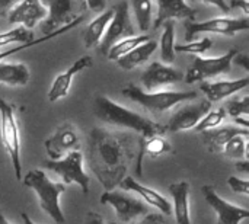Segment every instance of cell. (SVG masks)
Returning a JSON list of instances; mask_svg holds the SVG:
<instances>
[{
	"label": "cell",
	"mask_w": 249,
	"mask_h": 224,
	"mask_svg": "<svg viewBox=\"0 0 249 224\" xmlns=\"http://www.w3.org/2000/svg\"><path fill=\"white\" fill-rule=\"evenodd\" d=\"M228 184L233 192L242 194V195H249V181L248 179H241L238 176H231L228 179Z\"/></svg>",
	"instance_id": "obj_36"
},
{
	"label": "cell",
	"mask_w": 249,
	"mask_h": 224,
	"mask_svg": "<svg viewBox=\"0 0 249 224\" xmlns=\"http://www.w3.org/2000/svg\"><path fill=\"white\" fill-rule=\"evenodd\" d=\"M47 9V17L42 23V32L51 34L53 31L70 23L79 15L77 10L85 4L79 0H41Z\"/></svg>",
	"instance_id": "obj_11"
},
{
	"label": "cell",
	"mask_w": 249,
	"mask_h": 224,
	"mask_svg": "<svg viewBox=\"0 0 249 224\" xmlns=\"http://www.w3.org/2000/svg\"><path fill=\"white\" fill-rule=\"evenodd\" d=\"M249 28V20L247 17H214L203 22L187 20L185 22V39L187 42L194 41L200 34H217L233 36Z\"/></svg>",
	"instance_id": "obj_7"
},
{
	"label": "cell",
	"mask_w": 249,
	"mask_h": 224,
	"mask_svg": "<svg viewBox=\"0 0 249 224\" xmlns=\"http://www.w3.org/2000/svg\"><path fill=\"white\" fill-rule=\"evenodd\" d=\"M226 111V115H231L233 120L236 118H248L249 115V96L231 99L223 106Z\"/></svg>",
	"instance_id": "obj_34"
},
{
	"label": "cell",
	"mask_w": 249,
	"mask_h": 224,
	"mask_svg": "<svg viewBox=\"0 0 249 224\" xmlns=\"http://www.w3.org/2000/svg\"><path fill=\"white\" fill-rule=\"evenodd\" d=\"M196 10L185 0H158V16L155 28L162 26L168 20L188 19L194 20Z\"/></svg>",
	"instance_id": "obj_19"
},
{
	"label": "cell",
	"mask_w": 249,
	"mask_h": 224,
	"mask_svg": "<svg viewBox=\"0 0 249 224\" xmlns=\"http://www.w3.org/2000/svg\"><path fill=\"white\" fill-rule=\"evenodd\" d=\"M112 15H114L112 7L111 9H105L102 13H99L88 25V28L85 31V35H83V41H85V47L86 48H93V47H96L101 42V39H102V36H104V34L107 31V26H108V23L112 19Z\"/></svg>",
	"instance_id": "obj_25"
},
{
	"label": "cell",
	"mask_w": 249,
	"mask_h": 224,
	"mask_svg": "<svg viewBox=\"0 0 249 224\" xmlns=\"http://www.w3.org/2000/svg\"><path fill=\"white\" fill-rule=\"evenodd\" d=\"M182 80H184V73L159 61L152 63L142 74V83L144 86V90L147 92H155L162 86L174 85Z\"/></svg>",
	"instance_id": "obj_16"
},
{
	"label": "cell",
	"mask_w": 249,
	"mask_h": 224,
	"mask_svg": "<svg viewBox=\"0 0 249 224\" xmlns=\"http://www.w3.org/2000/svg\"><path fill=\"white\" fill-rule=\"evenodd\" d=\"M236 169H238V171H241L242 173H249L248 159H244V160H238V162H236Z\"/></svg>",
	"instance_id": "obj_44"
},
{
	"label": "cell",
	"mask_w": 249,
	"mask_h": 224,
	"mask_svg": "<svg viewBox=\"0 0 249 224\" xmlns=\"http://www.w3.org/2000/svg\"><path fill=\"white\" fill-rule=\"evenodd\" d=\"M238 50H231L226 54L220 57H196L193 64L190 66L187 74H184V80L187 83H196V82H204L206 79L216 77L220 74H226L232 69V60L238 54Z\"/></svg>",
	"instance_id": "obj_10"
},
{
	"label": "cell",
	"mask_w": 249,
	"mask_h": 224,
	"mask_svg": "<svg viewBox=\"0 0 249 224\" xmlns=\"http://www.w3.org/2000/svg\"><path fill=\"white\" fill-rule=\"evenodd\" d=\"M111 224H115V223H111Z\"/></svg>",
	"instance_id": "obj_47"
},
{
	"label": "cell",
	"mask_w": 249,
	"mask_h": 224,
	"mask_svg": "<svg viewBox=\"0 0 249 224\" xmlns=\"http://www.w3.org/2000/svg\"><path fill=\"white\" fill-rule=\"evenodd\" d=\"M85 224H105L104 223V219H102V216L101 214H98V213H88V216H86V220H85Z\"/></svg>",
	"instance_id": "obj_42"
},
{
	"label": "cell",
	"mask_w": 249,
	"mask_h": 224,
	"mask_svg": "<svg viewBox=\"0 0 249 224\" xmlns=\"http://www.w3.org/2000/svg\"><path fill=\"white\" fill-rule=\"evenodd\" d=\"M44 146H45V152L51 160H58V159L64 157L66 155H69L70 152L80 150V141H79L77 131L70 122L60 125L55 130V133L45 140Z\"/></svg>",
	"instance_id": "obj_13"
},
{
	"label": "cell",
	"mask_w": 249,
	"mask_h": 224,
	"mask_svg": "<svg viewBox=\"0 0 249 224\" xmlns=\"http://www.w3.org/2000/svg\"><path fill=\"white\" fill-rule=\"evenodd\" d=\"M90 157L95 172H124L125 171V144L121 137L102 128L90 133Z\"/></svg>",
	"instance_id": "obj_2"
},
{
	"label": "cell",
	"mask_w": 249,
	"mask_h": 224,
	"mask_svg": "<svg viewBox=\"0 0 249 224\" xmlns=\"http://www.w3.org/2000/svg\"><path fill=\"white\" fill-rule=\"evenodd\" d=\"M203 141L207 146L210 153H222L226 143L235 136H249L248 128H242L238 125H226L216 127L207 131H203Z\"/></svg>",
	"instance_id": "obj_21"
},
{
	"label": "cell",
	"mask_w": 249,
	"mask_h": 224,
	"mask_svg": "<svg viewBox=\"0 0 249 224\" xmlns=\"http://www.w3.org/2000/svg\"><path fill=\"white\" fill-rule=\"evenodd\" d=\"M232 61H235L238 66H242L247 71H249V57L248 54H236L235 57H233V60Z\"/></svg>",
	"instance_id": "obj_41"
},
{
	"label": "cell",
	"mask_w": 249,
	"mask_h": 224,
	"mask_svg": "<svg viewBox=\"0 0 249 224\" xmlns=\"http://www.w3.org/2000/svg\"><path fill=\"white\" fill-rule=\"evenodd\" d=\"M248 136H235L233 138H231L225 149H223V155L229 159H236V160H244L248 157V144H247Z\"/></svg>",
	"instance_id": "obj_31"
},
{
	"label": "cell",
	"mask_w": 249,
	"mask_h": 224,
	"mask_svg": "<svg viewBox=\"0 0 249 224\" xmlns=\"http://www.w3.org/2000/svg\"><path fill=\"white\" fill-rule=\"evenodd\" d=\"M20 217H22V222H23V224H35L32 220H31V217H29L26 213H22V214H20Z\"/></svg>",
	"instance_id": "obj_45"
},
{
	"label": "cell",
	"mask_w": 249,
	"mask_h": 224,
	"mask_svg": "<svg viewBox=\"0 0 249 224\" xmlns=\"http://www.w3.org/2000/svg\"><path fill=\"white\" fill-rule=\"evenodd\" d=\"M249 85L248 77L238 79V80H220V82H203L200 89L206 95L207 101L220 102L232 95L238 93L239 90L245 89Z\"/></svg>",
	"instance_id": "obj_20"
},
{
	"label": "cell",
	"mask_w": 249,
	"mask_h": 224,
	"mask_svg": "<svg viewBox=\"0 0 249 224\" xmlns=\"http://www.w3.org/2000/svg\"><path fill=\"white\" fill-rule=\"evenodd\" d=\"M20 0H0V16H7L10 9Z\"/></svg>",
	"instance_id": "obj_40"
},
{
	"label": "cell",
	"mask_w": 249,
	"mask_h": 224,
	"mask_svg": "<svg viewBox=\"0 0 249 224\" xmlns=\"http://www.w3.org/2000/svg\"><path fill=\"white\" fill-rule=\"evenodd\" d=\"M226 120V111L223 108H219L216 111H209L201 120L200 122L196 125V131L197 133H203V131H207V130H212V128H216L219 127L223 121Z\"/></svg>",
	"instance_id": "obj_33"
},
{
	"label": "cell",
	"mask_w": 249,
	"mask_h": 224,
	"mask_svg": "<svg viewBox=\"0 0 249 224\" xmlns=\"http://www.w3.org/2000/svg\"><path fill=\"white\" fill-rule=\"evenodd\" d=\"M83 17H85V15H79V16H77L74 20H71L70 23H67V25L61 26V28H58V29H55V31H53L51 34H47V35H44V36H41V38H38V39H31V41H28V42L19 44V45H16V47H13V48H10V50L0 51V61H3L4 58L10 57V55H13V54H16V52H19V51H23V50H26V48H31V47H34V45H38V44L47 42V41H50V39H53V38H55V36L61 35V34H66V32H69L70 29L76 28L79 23H82Z\"/></svg>",
	"instance_id": "obj_26"
},
{
	"label": "cell",
	"mask_w": 249,
	"mask_h": 224,
	"mask_svg": "<svg viewBox=\"0 0 249 224\" xmlns=\"http://www.w3.org/2000/svg\"><path fill=\"white\" fill-rule=\"evenodd\" d=\"M139 29L142 32L149 31L152 26V15H153V4L152 0H130Z\"/></svg>",
	"instance_id": "obj_30"
},
{
	"label": "cell",
	"mask_w": 249,
	"mask_h": 224,
	"mask_svg": "<svg viewBox=\"0 0 249 224\" xmlns=\"http://www.w3.org/2000/svg\"><path fill=\"white\" fill-rule=\"evenodd\" d=\"M31 39H34L32 32L29 29H26L25 26L19 25L10 31L0 34V48L4 45H9V44H23Z\"/></svg>",
	"instance_id": "obj_32"
},
{
	"label": "cell",
	"mask_w": 249,
	"mask_h": 224,
	"mask_svg": "<svg viewBox=\"0 0 249 224\" xmlns=\"http://www.w3.org/2000/svg\"><path fill=\"white\" fill-rule=\"evenodd\" d=\"M42 165L45 169L57 173L63 179L64 185L76 184L80 187L83 194L89 192V176L83 171V155L80 150L70 152L58 160L48 159Z\"/></svg>",
	"instance_id": "obj_6"
},
{
	"label": "cell",
	"mask_w": 249,
	"mask_h": 224,
	"mask_svg": "<svg viewBox=\"0 0 249 224\" xmlns=\"http://www.w3.org/2000/svg\"><path fill=\"white\" fill-rule=\"evenodd\" d=\"M90 10L96 13H102L107 9V0H82Z\"/></svg>",
	"instance_id": "obj_39"
},
{
	"label": "cell",
	"mask_w": 249,
	"mask_h": 224,
	"mask_svg": "<svg viewBox=\"0 0 249 224\" xmlns=\"http://www.w3.org/2000/svg\"><path fill=\"white\" fill-rule=\"evenodd\" d=\"M0 125H1V143L12 160L16 179L22 181V163H20V136L15 108L4 99H0Z\"/></svg>",
	"instance_id": "obj_5"
},
{
	"label": "cell",
	"mask_w": 249,
	"mask_h": 224,
	"mask_svg": "<svg viewBox=\"0 0 249 224\" xmlns=\"http://www.w3.org/2000/svg\"><path fill=\"white\" fill-rule=\"evenodd\" d=\"M150 38L147 35H134V36H128V38H124L118 42H115L109 50H108V54H107V58L111 60V61H117L120 57L128 54L131 50H134L136 47H139L140 44L149 41Z\"/></svg>",
	"instance_id": "obj_29"
},
{
	"label": "cell",
	"mask_w": 249,
	"mask_h": 224,
	"mask_svg": "<svg viewBox=\"0 0 249 224\" xmlns=\"http://www.w3.org/2000/svg\"><path fill=\"white\" fill-rule=\"evenodd\" d=\"M212 109V102L207 99L198 101L196 103L187 105L184 108H179L168 121L166 131L178 133V131H187L194 130L196 125L200 122V120Z\"/></svg>",
	"instance_id": "obj_14"
},
{
	"label": "cell",
	"mask_w": 249,
	"mask_h": 224,
	"mask_svg": "<svg viewBox=\"0 0 249 224\" xmlns=\"http://www.w3.org/2000/svg\"><path fill=\"white\" fill-rule=\"evenodd\" d=\"M22 182L25 187L31 188L39 201V207L55 222L57 224H64L66 219L63 210L60 207V197L66 190V185L61 182L51 181L45 172L34 169L29 171L23 178Z\"/></svg>",
	"instance_id": "obj_3"
},
{
	"label": "cell",
	"mask_w": 249,
	"mask_h": 224,
	"mask_svg": "<svg viewBox=\"0 0 249 224\" xmlns=\"http://www.w3.org/2000/svg\"><path fill=\"white\" fill-rule=\"evenodd\" d=\"M175 25L174 20L163 23V32L160 36V57L163 64H172L175 61Z\"/></svg>",
	"instance_id": "obj_28"
},
{
	"label": "cell",
	"mask_w": 249,
	"mask_h": 224,
	"mask_svg": "<svg viewBox=\"0 0 249 224\" xmlns=\"http://www.w3.org/2000/svg\"><path fill=\"white\" fill-rule=\"evenodd\" d=\"M93 114L95 117L111 125H117L121 128H127L142 134L143 138H149L152 136H162L166 131L165 125H160L117 102L109 99L108 96L98 95L93 102Z\"/></svg>",
	"instance_id": "obj_1"
},
{
	"label": "cell",
	"mask_w": 249,
	"mask_h": 224,
	"mask_svg": "<svg viewBox=\"0 0 249 224\" xmlns=\"http://www.w3.org/2000/svg\"><path fill=\"white\" fill-rule=\"evenodd\" d=\"M120 188L123 191H127V192L139 194L144 200L146 204L158 208L163 216H169L172 213V206L169 204L168 198H165L160 192H158V191H155L146 185H142L140 182L133 179V176H125L124 179H121Z\"/></svg>",
	"instance_id": "obj_18"
},
{
	"label": "cell",
	"mask_w": 249,
	"mask_h": 224,
	"mask_svg": "<svg viewBox=\"0 0 249 224\" xmlns=\"http://www.w3.org/2000/svg\"><path fill=\"white\" fill-rule=\"evenodd\" d=\"M163 223V217L162 214L158 213H149L144 217H142L139 222H131L128 224H162Z\"/></svg>",
	"instance_id": "obj_37"
},
{
	"label": "cell",
	"mask_w": 249,
	"mask_h": 224,
	"mask_svg": "<svg viewBox=\"0 0 249 224\" xmlns=\"http://www.w3.org/2000/svg\"><path fill=\"white\" fill-rule=\"evenodd\" d=\"M29 69L22 63L0 61V85L26 86L29 82Z\"/></svg>",
	"instance_id": "obj_24"
},
{
	"label": "cell",
	"mask_w": 249,
	"mask_h": 224,
	"mask_svg": "<svg viewBox=\"0 0 249 224\" xmlns=\"http://www.w3.org/2000/svg\"><path fill=\"white\" fill-rule=\"evenodd\" d=\"M114 15L111 22L107 26V31L99 42V51L107 57L108 50L118 41L128 38V36H134L136 35V29L134 25L131 22L130 17V6L128 1L121 0L120 3H117L114 7Z\"/></svg>",
	"instance_id": "obj_8"
},
{
	"label": "cell",
	"mask_w": 249,
	"mask_h": 224,
	"mask_svg": "<svg viewBox=\"0 0 249 224\" xmlns=\"http://www.w3.org/2000/svg\"><path fill=\"white\" fill-rule=\"evenodd\" d=\"M201 192L209 203V206L216 211L217 214V223L216 224H241L249 217V211L244 207H238L232 203H228L223 200L214 187L204 185L201 188Z\"/></svg>",
	"instance_id": "obj_12"
},
{
	"label": "cell",
	"mask_w": 249,
	"mask_h": 224,
	"mask_svg": "<svg viewBox=\"0 0 249 224\" xmlns=\"http://www.w3.org/2000/svg\"><path fill=\"white\" fill-rule=\"evenodd\" d=\"M187 3H206V4H212L214 7H219L223 13H228L231 10L229 4L226 3V0H185Z\"/></svg>",
	"instance_id": "obj_38"
},
{
	"label": "cell",
	"mask_w": 249,
	"mask_h": 224,
	"mask_svg": "<svg viewBox=\"0 0 249 224\" xmlns=\"http://www.w3.org/2000/svg\"><path fill=\"white\" fill-rule=\"evenodd\" d=\"M168 190L174 200L172 211L175 214L177 224H193L191 213H190V191H191L190 182L181 181L177 184H171Z\"/></svg>",
	"instance_id": "obj_22"
},
{
	"label": "cell",
	"mask_w": 249,
	"mask_h": 224,
	"mask_svg": "<svg viewBox=\"0 0 249 224\" xmlns=\"http://www.w3.org/2000/svg\"><path fill=\"white\" fill-rule=\"evenodd\" d=\"M171 152V144L168 140L162 136H152L149 138H142L140 140V153H139V165H137V173L140 175V165H142V157L143 155H149L152 157L162 156L165 153Z\"/></svg>",
	"instance_id": "obj_27"
},
{
	"label": "cell",
	"mask_w": 249,
	"mask_h": 224,
	"mask_svg": "<svg viewBox=\"0 0 249 224\" xmlns=\"http://www.w3.org/2000/svg\"><path fill=\"white\" fill-rule=\"evenodd\" d=\"M101 204L109 206L115 210V214L121 223L128 224L149 214V208L144 201L127 194V191H105L101 195Z\"/></svg>",
	"instance_id": "obj_9"
},
{
	"label": "cell",
	"mask_w": 249,
	"mask_h": 224,
	"mask_svg": "<svg viewBox=\"0 0 249 224\" xmlns=\"http://www.w3.org/2000/svg\"><path fill=\"white\" fill-rule=\"evenodd\" d=\"M121 93L128 98L130 101L139 103L144 109L152 114H162L181 102L191 101L197 98V92H175V90H165V92H147L139 87L137 85H127L121 89Z\"/></svg>",
	"instance_id": "obj_4"
},
{
	"label": "cell",
	"mask_w": 249,
	"mask_h": 224,
	"mask_svg": "<svg viewBox=\"0 0 249 224\" xmlns=\"http://www.w3.org/2000/svg\"><path fill=\"white\" fill-rule=\"evenodd\" d=\"M212 39L209 36L200 39V41H190L185 44H175L174 50L175 52H185V54H203L209 48H212Z\"/></svg>",
	"instance_id": "obj_35"
},
{
	"label": "cell",
	"mask_w": 249,
	"mask_h": 224,
	"mask_svg": "<svg viewBox=\"0 0 249 224\" xmlns=\"http://www.w3.org/2000/svg\"><path fill=\"white\" fill-rule=\"evenodd\" d=\"M0 224H10V223L7 222V219H6L3 214H0Z\"/></svg>",
	"instance_id": "obj_46"
},
{
	"label": "cell",
	"mask_w": 249,
	"mask_h": 224,
	"mask_svg": "<svg viewBox=\"0 0 249 224\" xmlns=\"http://www.w3.org/2000/svg\"><path fill=\"white\" fill-rule=\"evenodd\" d=\"M156 48H158V42L149 39V41L140 44L139 47H136L134 50H131L128 54L120 57L115 63L123 70H133V69L144 64L152 57V54L156 51Z\"/></svg>",
	"instance_id": "obj_23"
},
{
	"label": "cell",
	"mask_w": 249,
	"mask_h": 224,
	"mask_svg": "<svg viewBox=\"0 0 249 224\" xmlns=\"http://www.w3.org/2000/svg\"><path fill=\"white\" fill-rule=\"evenodd\" d=\"M92 66H93V58L90 55H83L79 60H76L64 73H60L54 79V82H53V85H51V87L48 90V95H47L48 101L50 102H57L61 98H66L69 95V90H70V86L73 83L74 76L79 71H82L85 69H89Z\"/></svg>",
	"instance_id": "obj_17"
},
{
	"label": "cell",
	"mask_w": 249,
	"mask_h": 224,
	"mask_svg": "<svg viewBox=\"0 0 249 224\" xmlns=\"http://www.w3.org/2000/svg\"><path fill=\"white\" fill-rule=\"evenodd\" d=\"M231 6H232V7H239V9H242L245 15H248L249 13L248 0H232V1H231Z\"/></svg>",
	"instance_id": "obj_43"
},
{
	"label": "cell",
	"mask_w": 249,
	"mask_h": 224,
	"mask_svg": "<svg viewBox=\"0 0 249 224\" xmlns=\"http://www.w3.org/2000/svg\"><path fill=\"white\" fill-rule=\"evenodd\" d=\"M47 17V9L41 0H20L7 13V20L12 25H22L32 29L38 22Z\"/></svg>",
	"instance_id": "obj_15"
}]
</instances>
